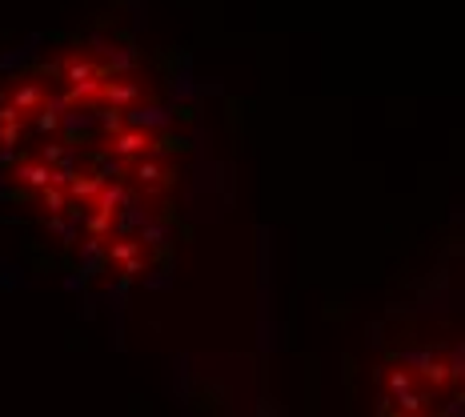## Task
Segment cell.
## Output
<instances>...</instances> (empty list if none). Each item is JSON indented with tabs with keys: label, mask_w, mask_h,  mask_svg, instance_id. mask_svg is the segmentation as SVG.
Returning a JSON list of instances; mask_svg holds the SVG:
<instances>
[{
	"label": "cell",
	"mask_w": 465,
	"mask_h": 417,
	"mask_svg": "<svg viewBox=\"0 0 465 417\" xmlns=\"http://www.w3.org/2000/svg\"><path fill=\"white\" fill-rule=\"evenodd\" d=\"M0 169L89 269L137 277L177 205V133L161 84L129 48L73 41L0 93Z\"/></svg>",
	"instance_id": "obj_1"
},
{
	"label": "cell",
	"mask_w": 465,
	"mask_h": 417,
	"mask_svg": "<svg viewBox=\"0 0 465 417\" xmlns=\"http://www.w3.org/2000/svg\"><path fill=\"white\" fill-rule=\"evenodd\" d=\"M377 417H465V342L385 357L377 370Z\"/></svg>",
	"instance_id": "obj_2"
}]
</instances>
